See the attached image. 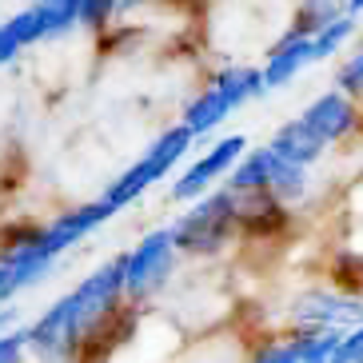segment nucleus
<instances>
[{
	"label": "nucleus",
	"mask_w": 363,
	"mask_h": 363,
	"mask_svg": "<svg viewBox=\"0 0 363 363\" xmlns=\"http://www.w3.org/2000/svg\"><path fill=\"white\" fill-rule=\"evenodd\" d=\"M244 152H247V136H240V132H232V136H224V140H216L203 156H196V160L180 172V180H172L168 196L176 203H192L196 196L212 192L216 184L228 180V172L244 160Z\"/></svg>",
	"instance_id": "nucleus-7"
},
{
	"label": "nucleus",
	"mask_w": 363,
	"mask_h": 363,
	"mask_svg": "<svg viewBox=\"0 0 363 363\" xmlns=\"http://www.w3.org/2000/svg\"><path fill=\"white\" fill-rule=\"evenodd\" d=\"M347 4L352 0H296V12H291V24H296L299 33H320L328 28L331 21H340L347 16Z\"/></svg>",
	"instance_id": "nucleus-14"
},
{
	"label": "nucleus",
	"mask_w": 363,
	"mask_h": 363,
	"mask_svg": "<svg viewBox=\"0 0 363 363\" xmlns=\"http://www.w3.org/2000/svg\"><path fill=\"white\" fill-rule=\"evenodd\" d=\"M335 84H340L343 92H352V96L363 100V44L343 60L340 68H335Z\"/></svg>",
	"instance_id": "nucleus-17"
},
{
	"label": "nucleus",
	"mask_w": 363,
	"mask_h": 363,
	"mask_svg": "<svg viewBox=\"0 0 363 363\" xmlns=\"http://www.w3.org/2000/svg\"><path fill=\"white\" fill-rule=\"evenodd\" d=\"M240 232H244V212H240V192L232 184L196 196L192 208L180 212L172 224L180 256H220Z\"/></svg>",
	"instance_id": "nucleus-2"
},
{
	"label": "nucleus",
	"mask_w": 363,
	"mask_h": 363,
	"mask_svg": "<svg viewBox=\"0 0 363 363\" xmlns=\"http://www.w3.org/2000/svg\"><path fill=\"white\" fill-rule=\"evenodd\" d=\"M68 320H72V303H68V296H60L44 315H36V320L28 323L33 355H40V359H65L68 355Z\"/></svg>",
	"instance_id": "nucleus-11"
},
{
	"label": "nucleus",
	"mask_w": 363,
	"mask_h": 363,
	"mask_svg": "<svg viewBox=\"0 0 363 363\" xmlns=\"http://www.w3.org/2000/svg\"><path fill=\"white\" fill-rule=\"evenodd\" d=\"M9 296H12V264L0 259V303H4Z\"/></svg>",
	"instance_id": "nucleus-20"
},
{
	"label": "nucleus",
	"mask_w": 363,
	"mask_h": 363,
	"mask_svg": "<svg viewBox=\"0 0 363 363\" xmlns=\"http://www.w3.org/2000/svg\"><path fill=\"white\" fill-rule=\"evenodd\" d=\"M267 144H272L279 156H288L291 164H303V168H315V164L323 160V152L331 148V144H323V140L315 136V132H311L299 116L288 120V124H279L276 136L267 140Z\"/></svg>",
	"instance_id": "nucleus-13"
},
{
	"label": "nucleus",
	"mask_w": 363,
	"mask_h": 363,
	"mask_svg": "<svg viewBox=\"0 0 363 363\" xmlns=\"http://www.w3.org/2000/svg\"><path fill=\"white\" fill-rule=\"evenodd\" d=\"M24 355H33V343H28V328H4V331H0V363L24 359Z\"/></svg>",
	"instance_id": "nucleus-18"
},
{
	"label": "nucleus",
	"mask_w": 363,
	"mask_h": 363,
	"mask_svg": "<svg viewBox=\"0 0 363 363\" xmlns=\"http://www.w3.org/2000/svg\"><path fill=\"white\" fill-rule=\"evenodd\" d=\"M363 320V291L343 296V291H303L291 308V323L308 328H347Z\"/></svg>",
	"instance_id": "nucleus-10"
},
{
	"label": "nucleus",
	"mask_w": 363,
	"mask_h": 363,
	"mask_svg": "<svg viewBox=\"0 0 363 363\" xmlns=\"http://www.w3.org/2000/svg\"><path fill=\"white\" fill-rule=\"evenodd\" d=\"M335 363H363V320L347 328L340 352H335Z\"/></svg>",
	"instance_id": "nucleus-19"
},
{
	"label": "nucleus",
	"mask_w": 363,
	"mask_h": 363,
	"mask_svg": "<svg viewBox=\"0 0 363 363\" xmlns=\"http://www.w3.org/2000/svg\"><path fill=\"white\" fill-rule=\"evenodd\" d=\"M308 172L311 168L291 164L288 156H279L272 144H264V148H247L244 160L228 172L224 184H232V188H267V192H276L279 200H299V196L308 192V180H311Z\"/></svg>",
	"instance_id": "nucleus-6"
},
{
	"label": "nucleus",
	"mask_w": 363,
	"mask_h": 363,
	"mask_svg": "<svg viewBox=\"0 0 363 363\" xmlns=\"http://www.w3.org/2000/svg\"><path fill=\"white\" fill-rule=\"evenodd\" d=\"M347 12H352V16H359V21H363V0H352V4H347Z\"/></svg>",
	"instance_id": "nucleus-21"
},
{
	"label": "nucleus",
	"mask_w": 363,
	"mask_h": 363,
	"mask_svg": "<svg viewBox=\"0 0 363 363\" xmlns=\"http://www.w3.org/2000/svg\"><path fill=\"white\" fill-rule=\"evenodd\" d=\"M40 40H44V16H40V9L28 4V9L12 12L9 21H0V68L12 65L24 48H33V44H40Z\"/></svg>",
	"instance_id": "nucleus-12"
},
{
	"label": "nucleus",
	"mask_w": 363,
	"mask_h": 363,
	"mask_svg": "<svg viewBox=\"0 0 363 363\" xmlns=\"http://www.w3.org/2000/svg\"><path fill=\"white\" fill-rule=\"evenodd\" d=\"M299 120H303L323 144H343V140H352L355 132L363 128V108H359V96L343 92L340 84H331L328 92H320V96L299 112Z\"/></svg>",
	"instance_id": "nucleus-8"
},
{
	"label": "nucleus",
	"mask_w": 363,
	"mask_h": 363,
	"mask_svg": "<svg viewBox=\"0 0 363 363\" xmlns=\"http://www.w3.org/2000/svg\"><path fill=\"white\" fill-rule=\"evenodd\" d=\"M308 65H315L311 33H299L296 24H288V28L272 40L264 65H259V68H264V80H267V92H272V88H288Z\"/></svg>",
	"instance_id": "nucleus-9"
},
{
	"label": "nucleus",
	"mask_w": 363,
	"mask_h": 363,
	"mask_svg": "<svg viewBox=\"0 0 363 363\" xmlns=\"http://www.w3.org/2000/svg\"><path fill=\"white\" fill-rule=\"evenodd\" d=\"M176 235L172 228H156L140 240L136 247L124 252V279H128V303H148L152 296H160L176 276Z\"/></svg>",
	"instance_id": "nucleus-5"
},
{
	"label": "nucleus",
	"mask_w": 363,
	"mask_h": 363,
	"mask_svg": "<svg viewBox=\"0 0 363 363\" xmlns=\"http://www.w3.org/2000/svg\"><path fill=\"white\" fill-rule=\"evenodd\" d=\"M196 132L184 124V120H176L172 128H164L160 136L152 140L148 148H144V156H140L136 164H128V168L120 172L116 180L104 188V200L116 208V212H124L128 203H136L140 196L148 192L152 184H160L164 176H168L176 164L188 156V148H192Z\"/></svg>",
	"instance_id": "nucleus-4"
},
{
	"label": "nucleus",
	"mask_w": 363,
	"mask_h": 363,
	"mask_svg": "<svg viewBox=\"0 0 363 363\" xmlns=\"http://www.w3.org/2000/svg\"><path fill=\"white\" fill-rule=\"evenodd\" d=\"M267 92V80H264V68H252V65H232V68H220V72L208 80V84L196 92L188 104H184L180 120L196 132V140L216 132L232 116L235 108L252 104L256 96Z\"/></svg>",
	"instance_id": "nucleus-3"
},
{
	"label": "nucleus",
	"mask_w": 363,
	"mask_h": 363,
	"mask_svg": "<svg viewBox=\"0 0 363 363\" xmlns=\"http://www.w3.org/2000/svg\"><path fill=\"white\" fill-rule=\"evenodd\" d=\"M72 320H68V355H80L88 343L104 335L120 308H128V279H124V252L100 264L92 276H84L68 291Z\"/></svg>",
	"instance_id": "nucleus-1"
},
{
	"label": "nucleus",
	"mask_w": 363,
	"mask_h": 363,
	"mask_svg": "<svg viewBox=\"0 0 363 363\" xmlns=\"http://www.w3.org/2000/svg\"><path fill=\"white\" fill-rule=\"evenodd\" d=\"M359 33V16H340V21H331L328 28H320V33L311 36V48H315V60H331L335 52H343L347 48V40Z\"/></svg>",
	"instance_id": "nucleus-16"
},
{
	"label": "nucleus",
	"mask_w": 363,
	"mask_h": 363,
	"mask_svg": "<svg viewBox=\"0 0 363 363\" xmlns=\"http://www.w3.org/2000/svg\"><path fill=\"white\" fill-rule=\"evenodd\" d=\"M44 16V40H60L72 28H80V12L84 0H33Z\"/></svg>",
	"instance_id": "nucleus-15"
},
{
	"label": "nucleus",
	"mask_w": 363,
	"mask_h": 363,
	"mask_svg": "<svg viewBox=\"0 0 363 363\" xmlns=\"http://www.w3.org/2000/svg\"><path fill=\"white\" fill-rule=\"evenodd\" d=\"M359 291H363V288H359Z\"/></svg>",
	"instance_id": "nucleus-22"
}]
</instances>
